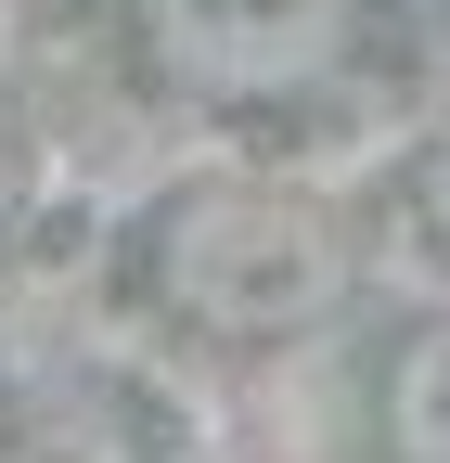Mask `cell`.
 <instances>
[{
    "label": "cell",
    "instance_id": "cell-1",
    "mask_svg": "<svg viewBox=\"0 0 450 463\" xmlns=\"http://www.w3.org/2000/svg\"><path fill=\"white\" fill-rule=\"evenodd\" d=\"M373 206L296 155H193L103 219V309L167 361L270 373L373 309Z\"/></svg>",
    "mask_w": 450,
    "mask_h": 463
},
{
    "label": "cell",
    "instance_id": "cell-2",
    "mask_svg": "<svg viewBox=\"0 0 450 463\" xmlns=\"http://www.w3.org/2000/svg\"><path fill=\"white\" fill-rule=\"evenodd\" d=\"M117 65L206 142H348L412 78V0H117Z\"/></svg>",
    "mask_w": 450,
    "mask_h": 463
},
{
    "label": "cell",
    "instance_id": "cell-3",
    "mask_svg": "<svg viewBox=\"0 0 450 463\" xmlns=\"http://www.w3.org/2000/svg\"><path fill=\"white\" fill-rule=\"evenodd\" d=\"M361 335V463H450V283Z\"/></svg>",
    "mask_w": 450,
    "mask_h": 463
},
{
    "label": "cell",
    "instance_id": "cell-4",
    "mask_svg": "<svg viewBox=\"0 0 450 463\" xmlns=\"http://www.w3.org/2000/svg\"><path fill=\"white\" fill-rule=\"evenodd\" d=\"M373 245L412 283H450V78L399 103V142H386V181H373Z\"/></svg>",
    "mask_w": 450,
    "mask_h": 463
},
{
    "label": "cell",
    "instance_id": "cell-5",
    "mask_svg": "<svg viewBox=\"0 0 450 463\" xmlns=\"http://www.w3.org/2000/svg\"><path fill=\"white\" fill-rule=\"evenodd\" d=\"M39 232V129L14 103H0V270H14V245Z\"/></svg>",
    "mask_w": 450,
    "mask_h": 463
},
{
    "label": "cell",
    "instance_id": "cell-6",
    "mask_svg": "<svg viewBox=\"0 0 450 463\" xmlns=\"http://www.w3.org/2000/svg\"><path fill=\"white\" fill-rule=\"evenodd\" d=\"M65 463H167V450H65Z\"/></svg>",
    "mask_w": 450,
    "mask_h": 463
}]
</instances>
